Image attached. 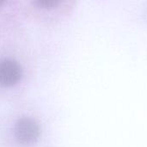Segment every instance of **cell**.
I'll use <instances>...</instances> for the list:
<instances>
[{
  "label": "cell",
  "instance_id": "4",
  "mask_svg": "<svg viewBox=\"0 0 147 147\" xmlns=\"http://www.w3.org/2000/svg\"><path fill=\"white\" fill-rule=\"evenodd\" d=\"M3 3V1H2V0H0V5H1V4H2V3Z\"/></svg>",
  "mask_w": 147,
  "mask_h": 147
},
{
  "label": "cell",
  "instance_id": "1",
  "mask_svg": "<svg viewBox=\"0 0 147 147\" xmlns=\"http://www.w3.org/2000/svg\"><path fill=\"white\" fill-rule=\"evenodd\" d=\"M15 135L22 144L33 143L40 135V127L32 118H21L15 125Z\"/></svg>",
  "mask_w": 147,
  "mask_h": 147
},
{
  "label": "cell",
  "instance_id": "3",
  "mask_svg": "<svg viewBox=\"0 0 147 147\" xmlns=\"http://www.w3.org/2000/svg\"><path fill=\"white\" fill-rule=\"evenodd\" d=\"M34 3L37 6L43 9H53L59 3V0H35Z\"/></svg>",
  "mask_w": 147,
  "mask_h": 147
},
{
  "label": "cell",
  "instance_id": "2",
  "mask_svg": "<svg viewBox=\"0 0 147 147\" xmlns=\"http://www.w3.org/2000/svg\"><path fill=\"white\" fill-rule=\"evenodd\" d=\"M22 68L14 59H3L0 60V84L12 86L22 78Z\"/></svg>",
  "mask_w": 147,
  "mask_h": 147
}]
</instances>
